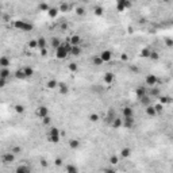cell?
<instances>
[{"label":"cell","instance_id":"43","mask_svg":"<svg viewBox=\"0 0 173 173\" xmlns=\"http://www.w3.org/2000/svg\"><path fill=\"white\" fill-rule=\"evenodd\" d=\"M157 96H160V91H158L156 86H153L152 88V91H150V97H157Z\"/></svg>","mask_w":173,"mask_h":173},{"label":"cell","instance_id":"56","mask_svg":"<svg viewBox=\"0 0 173 173\" xmlns=\"http://www.w3.org/2000/svg\"><path fill=\"white\" fill-rule=\"evenodd\" d=\"M41 54H42L43 57L47 56V49H42V50H41Z\"/></svg>","mask_w":173,"mask_h":173},{"label":"cell","instance_id":"42","mask_svg":"<svg viewBox=\"0 0 173 173\" xmlns=\"http://www.w3.org/2000/svg\"><path fill=\"white\" fill-rule=\"evenodd\" d=\"M68 69H69L71 72H73V73H76L77 69H79V66H77L76 62H71V64L68 65Z\"/></svg>","mask_w":173,"mask_h":173},{"label":"cell","instance_id":"13","mask_svg":"<svg viewBox=\"0 0 173 173\" xmlns=\"http://www.w3.org/2000/svg\"><path fill=\"white\" fill-rule=\"evenodd\" d=\"M58 92H60V95H68L69 93V86L66 85L65 83H58Z\"/></svg>","mask_w":173,"mask_h":173},{"label":"cell","instance_id":"22","mask_svg":"<svg viewBox=\"0 0 173 173\" xmlns=\"http://www.w3.org/2000/svg\"><path fill=\"white\" fill-rule=\"evenodd\" d=\"M58 8L57 7H50L49 8V11H47V15H49V18H51V19H54L57 15H58Z\"/></svg>","mask_w":173,"mask_h":173},{"label":"cell","instance_id":"34","mask_svg":"<svg viewBox=\"0 0 173 173\" xmlns=\"http://www.w3.org/2000/svg\"><path fill=\"white\" fill-rule=\"evenodd\" d=\"M51 46H53V47H54V49H57V47H60V46H61V43L62 42L60 41V39H58V38H57V37H54V38H51Z\"/></svg>","mask_w":173,"mask_h":173},{"label":"cell","instance_id":"40","mask_svg":"<svg viewBox=\"0 0 173 173\" xmlns=\"http://www.w3.org/2000/svg\"><path fill=\"white\" fill-rule=\"evenodd\" d=\"M14 110H15L16 114H23V112H25V107H23L22 104H15V106H14Z\"/></svg>","mask_w":173,"mask_h":173},{"label":"cell","instance_id":"51","mask_svg":"<svg viewBox=\"0 0 173 173\" xmlns=\"http://www.w3.org/2000/svg\"><path fill=\"white\" fill-rule=\"evenodd\" d=\"M41 166L42 168H47V166H49V162H47L46 160H41Z\"/></svg>","mask_w":173,"mask_h":173},{"label":"cell","instance_id":"47","mask_svg":"<svg viewBox=\"0 0 173 173\" xmlns=\"http://www.w3.org/2000/svg\"><path fill=\"white\" fill-rule=\"evenodd\" d=\"M50 123H51V118L49 116V115H47V116H45L43 119H42V124H43V126H49Z\"/></svg>","mask_w":173,"mask_h":173},{"label":"cell","instance_id":"38","mask_svg":"<svg viewBox=\"0 0 173 173\" xmlns=\"http://www.w3.org/2000/svg\"><path fill=\"white\" fill-rule=\"evenodd\" d=\"M22 150H23V149H22L21 146H12V148L10 149V152L12 153V154H15V156H16V154H21Z\"/></svg>","mask_w":173,"mask_h":173},{"label":"cell","instance_id":"48","mask_svg":"<svg viewBox=\"0 0 173 173\" xmlns=\"http://www.w3.org/2000/svg\"><path fill=\"white\" fill-rule=\"evenodd\" d=\"M76 14L79 16H83L84 14H85V8H84V7H79V8H76Z\"/></svg>","mask_w":173,"mask_h":173},{"label":"cell","instance_id":"5","mask_svg":"<svg viewBox=\"0 0 173 173\" xmlns=\"http://www.w3.org/2000/svg\"><path fill=\"white\" fill-rule=\"evenodd\" d=\"M158 83V77L156 76V75H148L146 76V79H145V84L148 86H150V88H153V86H156Z\"/></svg>","mask_w":173,"mask_h":173},{"label":"cell","instance_id":"17","mask_svg":"<svg viewBox=\"0 0 173 173\" xmlns=\"http://www.w3.org/2000/svg\"><path fill=\"white\" fill-rule=\"evenodd\" d=\"M11 77V72L8 71V68H0V79H10Z\"/></svg>","mask_w":173,"mask_h":173},{"label":"cell","instance_id":"9","mask_svg":"<svg viewBox=\"0 0 173 173\" xmlns=\"http://www.w3.org/2000/svg\"><path fill=\"white\" fill-rule=\"evenodd\" d=\"M122 127L128 128V130L134 127V118H124V119H122Z\"/></svg>","mask_w":173,"mask_h":173},{"label":"cell","instance_id":"10","mask_svg":"<svg viewBox=\"0 0 173 173\" xmlns=\"http://www.w3.org/2000/svg\"><path fill=\"white\" fill-rule=\"evenodd\" d=\"M122 114H123V118H134V110H132L130 106L123 107Z\"/></svg>","mask_w":173,"mask_h":173},{"label":"cell","instance_id":"53","mask_svg":"<svg viewBox=\"0 0 173 173\" xmlns=\"http://www.w3.org/2000/svg\"><path fill=\"white\" fill-rule=\"evenodd\" d=\"M5 85H7V80H4V79H0V88H4Z\"/></svg>","mask_w":173,"mask_h":173},{"label":"cell","instance_id":"19","mask_svg":"<svg viewBox=\"0 0 173 173\" xmlns=\"http://www.w3.org/2000/svg\"><path fill=\"white\" fill-rule=\"evenodd\" d=\"M81 47L80 46H72L71 47V51H69V54H72V56L75 57H79L80 54H81Z\"/></svg>","mask_w":173,"mask_h":173},{"label":"cell","instance_id":"8","mask_svg":"<svg viewBox=\"0 0 173 173\" xmlns=\"http://www.w3.org/2000/svg\"><path fill=\"white\" fill-rule=\"evenodd\" d=\"M69 43H71V46H80V43H81V37L77 35V34L71 35L69 37Z\"/></svg>","mask_w":173,"mask_h":173},{"label":"cell","instance_id":"59","mask_svg":"<svg viewBox=\"0 0 173 173\" xmlns=\"http://www.w3.org/2000/svg\"><path fill=\"white\" fill-rule=\"evenodd\" d=\"M30 173H31V172H30Z\"/></svg>","mask_w":173,"mask_h":173},{"label":"cell","instance_id":"2","mask_svg":"<svg viewBox=\"0 0 173 173\" xmlns=\"http://www.w3.org/2000/svg\"><path fill=\"white\" fill-rule=\"evenodd\" d=\"M60 138H61V132H60V128L51 127L50 130H49V135H47V139H49V142H51V143H58V142H60Z\"/></svg>","mask_w":173,"mask_h":173},{"label":"cell","instance_id":"30","mask_svg":"<svg viewBox=\"0 0 173 173\" xmlns=\"http://www.w3.org/2000/svg\"><path fill=\"white\" fill-rule=\"evenodd\" d=\"M14 76H15V79H18V80H25L26 79L25 73H23V69H18V71H15Z\"/></svg>","mask_w":173,"mask_h":173},{"label":"cell","instance_id":"15","mask_svg":"<svg viewBox=\"0 0 173 173\" xmlns=\"http://www.w3.org/2000/svg\"><path fill=\"white\" fill-rule=\"evenodd\" d=\"M11 65V60L7 56L0 57V68H8Z\"/></svg>","mask_w":173,"mask_h":173},{"label":"cell","instance_id":"35","mask_svg":"<svg viewBox=\"0 0 173 173\" xmlns=\"http://www.w3.org/2000/svg\"><path fill=\"white\" fill-rule=\"evenodd\" d=\"M108 162L111 164V165H118V164H119V157L115 156V154H112L111 157L108 158Z\"/></svg>","mask_w":173,"mask_h":173},{"label":"cell","instance_id":"49","mask_svg":"<svg viewBox=\"0 0 173 173\" xmlns=\"http://www.w3.org/2000/svg\"><path fill=\"white\" fill-rule=\"evenodd\" d=\"M54 165H56V166H62V165H64V160H62V158H56V160H54Z\"/></svg>","mask_w":173,"mask_h":173},{"label":"cell","instance_id":"27","mask_svg":"<svg viewBox=\"0 0 173 173\" xmlns=\"http://www.w3.org/2000/svg\"><path fill=\"white\" fill-rule=\"evenodd\" d=\"M37 45H38V47H39V49H46V45H47V41H46L45 38H43V37H41V38H38V39H37Z\"/></svg>","mask_w":173,"mask_h":173},{"label":"cell","instance_id":"12","mask_svg":"<svg viewBox=\"0 0 173 173\" xmlns=\"http://www.w3.org/2000/svg\"><path fill=\"white\" fill-rule=\"evenodd\" d=\"M135 95H137V97L138 99H141V97H143V96H146L148 95V91H146V86H142V85H139L135 89Z\"/></svg>","mask_w":173,"mask_h":173},{"label":"cell","instance_id":"33","mask_svg":"<svg viewBox=\"0 0 173 173\" xmlns=\"http://www.w3.org/2000/svg\"><path fill=\"white\" fill-rule=\"evenodd\" d=\"M149 54H150V49L149 47H143L142 50L139 51V56L142 58H149Z\"/></svg>","mask_w":173,"mask_h":173},{"label":"cell","instance_id":"29","mask_svg":"<svg viewBox=\"0 0 173 173\" xmlns=\"http://www.w3.org/2000/svg\"><path fill=\"white\" fill-rule=\"evenodd\" d=\"M131 156V149L130 148H123L120 150V157L122 158H128Z\"/></svg>","mask_w":173,"mask_h":173},{"label":"cell","instance_id":"23","mask_svg":"<svg viewBox=\"0 0 173 173\" xmlns=\"http://www.w3.org/2000/svg\"><path fill=\"white\" fill-rule=\"evenodd\" d=\"M122 123H123L122 119H120L119 116H116L115 119H114V120H112L111 127H112V128H120V127H122Z\"/></svg>","mask_w":173,"mask_h":173},{"label":"cell","instance_id":"3","mask_svg":"<svg viewBox=\"0 0 173 173\" xmlns=\"http://www.w3.org/2000/svg\"><path fill=\"white\" fill-rule=\"evenodd\" d=\"M68 54H69V51L65 49V46L61 43V46L60 47H57L56 49V58L57 60H65L66 57H68Z\"/></svg>","mask_w":173,"mask_h":173},{"label":"cell","instance_id":"20","mask_svg":"<svg viewBox=\"0 0 173 173\" xmlns=\"http://www.w3.org/2000/svg\"><path fill=\"white\" fill-rule=\"evenodd\" d=\"M23 73H25L26 79L33 77L34 76V69H33V66H25V68H23Z\"/></svg>","mask_w":173,"mask_h":173},{"label":"cell","instance_id":"14","mask_svg":"<svg viewBox=\"0 0 173 173\" xmlns=\"http://www.w3.org/2000/svg\"><path fill=\"white\" fill-rule=\"evenodd\" d=\"M30 166L29 165H25V164H22V165H18L15 169V173H30Z\"/></svg>","mask_w":173,"mask_h":173},{"label":"cell","instance_id":"6","mask_svg":"<svg viewBox=\"0 0 173 173\" xmlns=\"http://www.w3.org/2000/svg\"><path fill=\"white\" fill-rule=\"evenodd\" d=\"M35 115H37L38 118H41V119H43L45 116H47V115H49V108L45 107V106H39V107L37 108Z\"/></svg>","mask_w":173,"mask_h":173},{"label":"cell","instance_id":"28","mask_svg":"<svg viewBox=\"0 0 173 173\" xmlns=\"http://www.w3.org/2000/svg\"><path fill=\"white\" fill-rule=\"evenodd\" d=\"M146 115L150 118H154V116H157V112H156V110H154V107L153 106H148L146 107Z\"/></svg>","mask_w":173,"mask_h":173},{"label":"cell","instance_id":"1","mask_svg":"<svg viewBox=\"0 0 173 173\" xmlns=\"http://www.w3.org/2000/svg\"><path fill=\"white\" fill-rule=\"evenodd\" d=\"M14 27L16 30L22 31V33H29V31H33V29H34V26L27 21H15L14 22Z\"/></svg>","mask_w":173,"mask_h":173},{"label":"cell","instance_id":"11","mask_svg":"<svg viewBox=\"0 0 173 173\" xmlns=\"http://www.w3.org/2000/svg\"><path fill=\"white\" fill-rule=\"evenodd\" d=\"M103 80H104V83H106V84L111 85L112 83H114V80H115V75H114L112 72H107V73L104 75V77H103Z\"/></svg>","mask_w":173,"mask_h":173},{"label":"cell","instance_id":"18","mask_svg":"<svg viewBox=\"0 0 173 173\" xmlns=\"http://www.w3.org/2000/svg\"><path fill=\"white\" fill-rule=\"evenodd\" d=\"M68 145H69V148H71L72 150H77V149L80 148V141H79V139H69Z\"/></svg>","mask_w":173,"mask_h":173},{"label":"cell","instance_id":"50","mask_svg":"<svg viewBox=\"0 0 173 173\" xmlns=\"http://www.w3.org/2000/svg\"><path fill=\"white\" fill-rule=\"evenodd\" d=\"M165 43H166V46H168V47H172V45H173L172 38H170V37H169V38H166V39H165Z\"/></svg>","mask_w":173,"mask_h":173},{"label":"cell","instance_id":"36","mask_svg":"<svg viewBox=\"0 0 173 173\" xmlns=\"http://www.w3.org/2000/svg\"><path fill=\"white\" fill-rule=\"evenodd\" d=\"M88 119H89V122H92V123H96V122H99V119H100V116H99V114H91L89 116H88Z\"/></svg>","mask_w":173,"mask_h":173},{"label":"cell","instance_id":"57","mask_svg":"<svg viewBox=\"0 0 173 173\" xmlns=\"http://www.w3.org/2000/svg\"><path fill=\"white\" fill-rule=\"evenodd\" d=\"M61 29H62V30H66V29H68V25H66V23H62V25H61Z\"/></svg>","mask_w":173,"mask_h":173},{"label":"cell","instance_id":"58","mask_svg":"<svg viewBox=\"0 0 173 173\" xmlns=\"http://www.w3.org/2000/svg\"><path fill=\"white\" fill-rule=\"evenodd\" d=\"M131 71L132 72H139V69H138L137 66H131Z\"/></svg>","mask_w":173,"mask_h":173},{"label":"cell","instance_id":"44","mask_svg":"<svg viewBox=\"0 0 173 173\" xmlns=\"http://www.w3.org/2000/svg\"><path fill=\"white\" fill-rule=\"evenodd\" d=\"M27 46H29L30 49H35V47H38V45H37V39H30V41L27 42Z\"/></svg>","mask_w":173,"mask_h":173},{"label":"cell","instance_id":"45","mask_svg":"<svg viewBox=\"0 0 173 173\" xmlns=\"http://www.w3.org/2000/svg\"><path fill=\"white\" fill-rule=\"evenodd\" d=\"M153 107H154L156 112H157V115H158V114H161V112L164 111V106H162V104H160V103H158V104H156V106H153Z\"/></svg>","mask_w":173,"mask_h":173},{"label":"cell","instance_id":"16","mask_svg":"<svg viewBox=\"0 0 173 173\" xmlns=\"http://www.w3.org/2000/svg\"><path fill=\"white\" fill-rule=\"evenodd\" d=\"M139 103L142 104L143 107H148V106H152V97L149 96V95H146V96H143L139 99Z\"/></svg>","mask_w":173,"mask_h":173},{"label":"cell","instance_id":"24","mask_svg":"<svg viewBox=\"0 0 173 173\" xmlns=\"http://www.w3.org/2000/svg\"><path fill=\"white\" fill-rule=\"evenodd\" d=\"M116 118V114H115V111L114 110H110V111L107 112V116H106V120H107V123H110L111 124L112 120Z\"/></svg>","mask_w":173,"mask_h":173},{"label":"cell","instance_id":"31","mask_svg":"<svg viewBox=\"0 0 173 173\" xmlns=\"http://www.w3.org/2000/svg\"><path fill=\"white\" fill-rule=\"evenodd\" d=\"M158 97H160V104H162V106H166V104H169L172 102L170 96H158Z\"/></svg>","mask_w":173,"mask_h":173},{"label":"cell","instance_id":"26","mask_svg":"<svg viewBox=\"0 0 173 173\" xmlns=\"http://www.w3.org/2000/svg\"><path fill=\"white\" fill-rule=\"evenodd\" d=\"M73 4H69V3H60V7H58V11H62V12H68V11L72 8Z\"/></svg>","mask_w":173,"mask_h":173},{"label":"cell","instance_id":"55","mask_svg":"<svg viewBox=\"0 0 173 173\" xmlns=\"http://www.w3.org/2000/svg\"><path fill=\"white\" fill-rule=\"evenodd\" d=\"M120 58H122V61H127V60H128V56L126 54V53H122V56H120Z\"/></svg>","mask_w":173,"mask_h":173},{"label":"cell","instance_id":"39","mask_svg":"<svg viewBox=\"0 0 173 173\" xmlns=\"http://www.w3.org/2000/svg\"><path fill=\"white\" fill-rule=\"evenodd\" d=\"M93 14H95L96 16H102L103 14H104V8L100 7V5H97L96 8H95V11H93Z\"/></svg>","mask_w":173,"mask_h":173},{"label":"cell","instance_id":"25","mask_svg":"<svg viewBox=\"0 0 173 173\" xmlns=\"http://www.w3.org/2000/svg\"><path fill=\"white\" fill-rule=\"evenodd\" d=\"M57 86H58V81L54 80V79H51V80H49V81L46 83V88L47 89H56Z\"/></svg>","mask_w":173,"mask_h":173},{"label":"cell","instance_id":"52","mask_svg":"<svg viewBox=\"0 0 173 173\" xmlns=\"http://www.w3.org/2000/svg\"><path fill=\"white\" fill-rule=\"evenodd\" d=\"M132 3L131 1H128V0H124V8H131Z\"/></svg>","mask_w":173,"mask_h":173},{"label":"cell","instance_id":"41","mask_svg":"<svg viewBox=\"0 0 173 173\" xmlns=\"http://www.w3.org/2000/svg\"><path fill=\"white\" fill-rule=\"evenodd\" d=\"M92 62H93V65H97V66H100L103 65V61H102V58L99 56H95L93 58H92Z\"/></svg>","mask_w":173,"mask_h":173},{"label":"cell","instance_id":"54","mask_svg":"<svg viewBox=\"0 0 173 173\" xmlns=\"http://www.w3.org/2000/svg\"><path fill=\"white\" fill-rule=\"evenodd\" d=\"M104 173H116V170L112 168H106L104 169Z\"/></svg>","mask_w":173,"mask_h":173},{"label":"cell","instance_id":"46","mask_svg":"<svg viewBox=\"0 0 173 173\" xmlns=\"http://www.w3.org/2000/svg\"><path fill=\"white\" fill-rule=\"evenodd\" d=\"M38 8H39V11H49V4L47 3H41V4L38 5Z\"/></svg>","mask_w":173,"mask_h":173},{"label":"cell","instance_id":"21","mask_svg":"<svg viewBox=\"0 0 173 173\" xmlns=\"http://www.w3.org/2000/svg\"><path fill=\"white\" fill-rule=\"evenodd\" d=\"M65 172L66 173H79V168L73 164H68L65 166Z\"/></svg>","mask_w":173,"mask_h":173},{"label":"cell","instance_id":"4","mask_svg":"<svg viewBox=\"0 0 173 173\" xmlns=\"http://www.w3.org/2000/svg\"><path fill=\"white\" fill-rule=\"evenodd\" d=\"M14 161H15V154H12L11 152H7L1 156V162L4 164V165H10Z\"/></svg>","mask_w":173,"mask_h":173},{"label":"cell","instance_id":"7","mask_svg":"<svg viewBox=\"0 0 173 173\" xmlns=\"http://www.w3.org/2000/svg\"><path fill=\"white\" fill-rule=\"evenodd\" d=\"M99 57L102 58L103 64H104V62H110L111 61V58H112V51L111 50H104V51L100 53V56Z\"/></svg>","mask_w":173,"mask_h":173},{"label":"cell","instance_id":"37","mask_svg":"<svg viewBox=\"0 0 173 173\" xmlns=\"http://www.w3.org/2000/svg\"><path fill=\"white\" fill-rule=\"evenodd\" d=\"M116 10L119 11V12H123V11L126 10L124 8V0H119L116 3Z\"/></svg>","mask_w":173,"mask_h":173},{"label":"cell","instance_id":"32","mask_svg":"<svg viewBox=\"0 0 173 173\" xmlns=\"http://www.w3.org/2000/svg\"><path fill=\"white\" fill-rule=\"evenodd\" d=\"M149 58H150V60H153V61H158V60H160V54H158V51H156V50H150Z\"/></svg>","mask_w":173,"mask_h":173}]
</instances>
